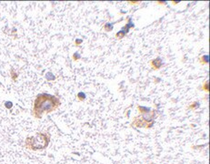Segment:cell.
Returning a JSON list of instances; mask_svg holds the SVG:
<instances>
[{"label":"cell","mask_w":210,"mask_h":164,"mask_svg":"<svg viewBox=\"0 0 210 164\" xmlns=\"http://www.w3.org/2000/svg\"><path fill=\"white\" fill-rule=\"evenodd\" d=\"M58 105V100L53 96L47 94L39 95L35 102L34 111L36 117H40L43 113L50 112L55 109Z\"/></svg>","instance_id":"6da1fadb"},{"label":"cell","mask_w":210,"mask_h":164,"mask_svg":"<svg viewBox=\"0 0 210 164\" xmlns=\"http://www.w3.org/2000/svg\"><path fill=\"white\" fill-rule=\"evenodd\" d=\"M48 141H49V137L46 134H36V136L31 137L26 140V144L32 151H36L46 148L48 144Z\"/></svg>","instance_id":"7a4b0ae2"},{"label":"cell","mask_w":210,"mask_h":164,"mask_svg":"<svg viewBox=\"0 0 210 164\" xmlns=\"http://www.w3.org/2000/svg\"><path fill=\"white\" fill-rule=\"evenodd\" d=\"M158 59H155V60H154V62H153V65L155 66V68H158V67L161 66V63H158Z\"/></svg>","instance_id":"3957f363"}]
</instances>
